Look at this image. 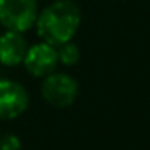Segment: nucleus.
<instances>
[{"label":"nucleus","mask_w":150,"mask_h":150,"mask_svg":"<svg viewBox=\"0 0 150 150\" xmlns=\"http://www.w3.org/2000/svg\"><path fill=\"white\" fill-rule=\"evenodd\" d=\"M34 26L44 42L58 47L76 36L81 26V8L73 0H55L39 11Z\"/></svg>","instance_id":"1"},{"label":"nucleus","mask_w":150,"mask_h":150,"mask_svg":"<svg viewBox=\"0 0 150 150\" xmlns=\"http://www.w3.org/2000/svg\"><path fill=\"white\" fill-rule=\"evenodd\" d=\"M37 0H0V24L7 31L26 33L36 24Z\"/></svg>","instance_id":"2"},{"label":"nucleus","mask_w":150,"mask_h":150,"mask_svg":"<svg viewBox=\"0 0 150 150\" xmlns=\"http://www.w3.org/2000/svg\"><path fill=\"white\" fill-rule=\"evenodd\" d=\"M79 94V84L68 73L53 71L45 76L40 86V95L49 105L55 108L71 107Z\"/></svg>","instance_id":"3"},{"label":"nucleus","mask_w":150,"mask_h":150,"mask_svg":"<svg viewBox=\"0 0 150 150\" xmlns=\"http://www.w3.org/2000/svg\"><path fill=\"white\" fill-rule=\"evenodd\" d=\"M29 107V94L21 82L0 79V121L20 118Z\"/></svg>","instance_id":"4"},{"label":"nucleus","mask_w":150,"mask_h":150,"mask_svg":"<svg viewBox=\"0 0 150 150\" xmlns=\"http://www.w3.org/2000/svg\"><path fill=\"white\" fill-rule=\"evenodd\" d=\"M58 63L60 62H58L57 47L44 42V40L28 47V52L23 60L26 71L29 74H33L34 78H45L50 73L57 71Z\"/></svg>","instance_id":"5"},{"label":"nucleus","mask_w":150,"mask_h":150,"mask_svg":"<svg viewBox=\"0 0 150 150\" xmlns=\"http://www.w3.org/2000/svg\"><path fill=\"white\" fill-rule=\"evenodd\" d=\"M28 40L23 33L5 31L0 34V65L18 66L28 52Z\"/></svg>","instance_id":"6"},{"label":"nucleus","mask_w":150,"mask_h":150,"mask_svg":"<svg viewBox=\"0 0 150 150\" xmlns=\"http://www.w3.org/2000/svg\"><path fill=\"white\" fill-rule=\"evenodd\" d=\"M57 53H58V62L65 66H73L81 60V49L73 40L60 44L57 47Z\"/></svg>","instance_id":"7"},{"label":"nucleus","mask_w":150,"mask_h":150,"mask_svg":"<svg viewBox=\"0 0 150 150\" xmlns=\"http://www.w3.org/2000/svg\"><path fill=\"white\" fill-rule=\"evenodd\" d=\"M0 150H21V139L16 134H2L0 136Z\"/></svg>","instance_id":"8"}]
</instances>
